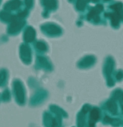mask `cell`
I'll use <instances>...</instances> for the list:
<instances>
[{
	"label": "cell",
	"mask_w": 123,
	"mask_h": 127,
	"mask_svg": "<svg viewBox=\"0 0 123 127\" xmlns=\"http://www.w3.org/2000/svg\"><path fill=\"white\" fill-rule=\"evenodd\" d=\"M99 118V113L97 110H93L92 112H91V118L93 120L97 121Z\"/></svg>",
	"instance_id": "cell-1"
},
{
	"label": "cell",
	"mask_w": 123,
	"mask_h": 127,
	"mask_svg": "<svg viewBox=\"0 0 123 127\" xmlns=\"http://www.w3.org/2000/svg\"><path fill=\"white\" fill-rule=\"evenodd\" d=\"M108 107H109L111 112H113V113H115L116 112V104L114 102H110V103H109Z\"/></svg>",
	"instance_id": "cell-2"
},
{
	"label": "cell",
	"mask_w": 123,
	"mask_h": 127,
	"mask_svg": "<svg viewBox=\"0 0 123 127\" xmlns=\"http://www.w3.org/2000/svg\"><path fill=\"white\" fill-rule=\"evenodd\" d=\"M122 77H123V74H121V73H118V75H117V78H118V79H121Z\"/></svg>",
	"instance_id": "cell-3"
}]
</instances>
